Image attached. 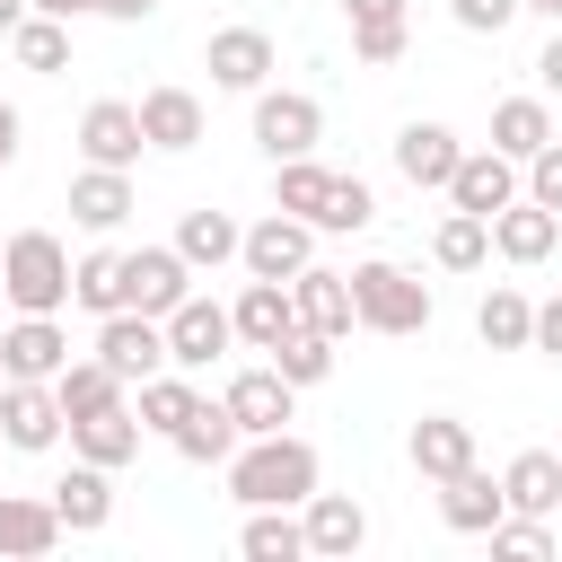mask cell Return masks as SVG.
Instances as JSON below:
<instances>
[{"label": "cell", "instance_id": "1", "mask_svg": "<svg viewBox=\"0 0 562 562\" xmlns=\"http://www.w3.org/2000/svg\"><path fill=\"white\" fill-rule=\"evenodd\" d=\"M220 474H228V501H246V509H299L325 465H316V448H307L299 430H263V439H246Z\"/></svg>", "mask_w": 562, "mask_h": 562}, {"label": "cell", "instance_id": "2", "mask_svg": "<svg viewBox=\"0 0 562 562\" xmlns=\"http://www.w3.org/2000/svg\"><path fill=\"white\" fill-rule=\"evenodd\" d=\"M0 299L18 316H61L70 307V246L53 228H18L0 237Z\"/></svg>", "mask_w": 562, "mask_h": 562}, {"label": "cell", "instance_id": "3", "mask_svg": "<svg viewBox=\"0 0 562 562\" xmlns=\"http://www.w3.org/2000/svg\"><path fill=\"white\" fill-rule=\"evenodd\" d=\"M351 307L369 334H430V281L404 263H351Z\"/></svg>", "mask_w": 562, "mask_h": 562}, {"label": "cell", "instance_id": "4", "mask_svg": "<svg viewBox=\"0 0 562 562\" xmlns=\"http://www.w3.org/2000/svg\"><path fill=\"white\" fill-rule=\"evenodd\" d=\"M325 140V105L307 88H255V149L263 158H307Z\"/></svg>", "mask_w": 562, "mask_h": 562}, {"label": "cell", "instance_id": "5", "mask_svg": "<svg viewBox=\"0 0 562 562\" xmlns=\"http://www.w3.org/2000/svg\"><path fill=\"white\" fill-rule=\"evenodd\" d=\"M237 263H246L255 281H299V272L316 263V220H299V211H263V220L246 228Z\"/></svg>", "mask_w": 562, "mask_h": 562}, {"label": "cell", "instance_id": "6", "mask_svg": "<svg viewBox=\"0 0 562 562\" xmlns=\"http://www.w3.org/2000/svg\"><path fill=\"white\" fill-rule=\"evenodd\" d=\"M97 360H105L123 386H140V378L176 369V360H167V325H158V316H140V307H114V316H97Z\"/></svg>", "mask_w": 562, "mask_h": 562}, {"label": "cell", "instance_id": "7", "mask_svg": "<svg viewBox=\"0 0 562 562\" xmlns=\"http://www.w3.org/2000/svg\"><path fill=\"white\" fill-rule=\"evenodd\" d=\"M61 430H70V413H61L53 378H0V439L18 457H44Z\"/></svg>", "mask_w": 562, "mask_h": 562}, {"label": "cell", "instance_id": "8", "mask_svg": "<svg viewBox=\"0 0 562 562\" xmlns=\"http://www.w3.org/2000/svg\"><path fill=\"white\" fill-rule=\"evenodd\" d=\"M272 35L263 26H211V44H202V70H211V88H228V97H255V88H272Z\"/></svg>", "mask_w": 562, "mask_h": 562}, {"label": "cell", "instance_id": "9", "mask_svg": "<svg viewBox=\"0 0 562 562\" xmlns=\"http://www.w3.org/2000/svg\"><path fill=\"white\" fill-rule=\"evenodd\" d=\"M518 193H527V167H518L509 149H465V158H457V176H448V202H457V211H474V220H501Z\"/></svg>", "mask_w": 562, "mask_h": 562}, {"label": "cell", "instance_id": "10", "mask_svg": "<svg viewBox=\"0 0 562 562\" xmlns=\"http://www.w3.org/2000/svg\"><path fill=\"white\" fill-rule=\"evenodd\" d=\"M184 299H193V263L176 255V237H167V246H132V255H123V307L167 316V307H184Z\"/></svg>", "mask_w": 562, "mask_h": 562}, {"label": "cell", "instance_id": "11", "mask_svg": "<svg viewBox=\"0 0 562 562\" xmlns=\"http://www.w3.org/2000/svg\"><path fill=\"white\" fill-rule=\"evenodd\" d=\"M158 325H167V360H176V369H211V360L237 342V316H228L220 299H202V290H193L184 307H167Z\"/></svg>", "mask_w": 562, "mask_h": 562}, {"label": "cell", "instance_id": "12", "mask_svg": "<svg viewBox=\"0 0 562 562\" xmlns=\"http://www.w3.org/2000/svg\"><path fill=\"white\" fill-rule=\"evenodd\" d=\"M140 149H149V132H140V105L132 97H97L79 114V158L88 167H140Z\"/></svg>", "mask_w": 562, "mask_h": 562}, {"label": "cell", "instance_id": "13", "mask_svg": "<svg viewBox=\"0 0 562 562\" xmlns=\"http://www.w3.org/2000/svg\"><path fill=\"white\" fill-rule=\"evenodd\" d=\"M220 395H228V413H237V430H246V439H263V430H290V413H299V386H290L272 360L237 369Z\"/></svg>", "mask_w": 562, "mask_h": 562}, {"label": "cell", "instance_id": "14", "mask_svg": "<svg viewBox=\"0 0 562 562\" xmlns=\"http://www.w3.org/2000/svg\"><path fill=\"white\" fill-rule=\"evenodd\" d=\"M457 158H465V140L448 132V123H404L395 132V176L413 184V193H448V176H457Z\"/></svg>", "mask_w": 562, "mask_h": 562}, {"label": "cell", "instance_id": "15", "mask_svg": "<svg viewBox=\"0 0 562 562\" xmlns=\"http://www.w3.org/2000/svg\"><path fill=\"white\" fill-rule=\"evenodd\" d=\"M439 518H448V536H492L509 518V483L483 474V465H465V474L439 483Z\"/></svg>", "mask_w": 562, "mask_h": 562}, {"label": "cell", "instance_id": "16", "mask_svg": "<svg viewBox=\"0 0 562 562\" xmlns=\"http://www.w3.org/2000/svg\"><path fill=\"white\" fill-rule=\"evenodd\" d=\"M61 536H70V527H61L53 492H0V553H9V562H44Z\"/></svg>", "mask_w": 562, "mask_h": 562}, {"label": "cell", "instance_id": "17", "mask_svg": "<svg viewBox=\"0 0 562 562\" xmlns=\"http://www.w3.org/2000/svg\"><path fill=\"white\" fill-rule=\"evenodd\" d=\"M132 211H140V193H132V167H79V176H70V220H79V228L114 237Z\"/></svg>", "mask_w": 562, "mask_h": 562}, {"label": "cell", "instance_id": "18", "mask_svg": "<svg viewBox=\"0 0 562 562\" xmlns=\"http://www.w3.org/2000/svg\"><path fill=\"white\" fill-rule=\"evenodd\" d=\"M553 246H562V211H544L536 193H518V202L492 220V255H501V263H553Z\"/></svg>", "mask_w": 562, "mask_h": 562}, {"label": "cell", "instance_id": "19", "mask_svg": "<svg viewBox=\"0 0 562 562\" xmlns=\"http://www.w3.org/2000/svg\"><path fill=\"white\" fill-rule=\"evenodd\" d=\"M228 316H237V342H246V351H272V342L299 334V299H290V281H255V272H246V290H237Z\"/></svg>", "mask_w": 562, "mask_h": 562}, {"label": "cell", "instance_id": "20", "mask_svg": "<svg viewBox=\"0 0 562 562\" xmlns=\"http://www.w3.org/2000/svg\"><path fill=\"white\" fill-rule=\"evenodd\" d=\"M404 457H413L422 483H448V474L474 465V422H457V413H422L413 439H404Z\"/></svg>", "mask_w": 562, "mask_h": 562}, {"label": "cell", "instance_id": "21", "mask_svg": "<svg viewBox=\"0 0 562 562\" xmlns=\"http://www.w3.org/2000/svg\"><path fill=\"white\" fill-rule=\"evenodd\" d=\"M299 518H307V553H325V562H351L369 544V509L351 492H307Z\"/></svg>", "mask_w": 562, "mask_h": 562}, {"label": "cell", "instance_id": "22", "mask_svg": "<svg viewBox=\"0 0 562 562\" xmlns=\"http://www.w3.org/2000/svg\"><path fill=\"white\" fill-rule=\"evenodd\" d=\"M70 369V334L53 316H18L0 334V378H61Z\"/></svg>", "mask_w": 562, "mask_h": 562}, {"label": "cell", "instance_id": "23", "mask_svg": "<svg viewBox=\"0 0 562 562\" xmlns=\"http://www.w3.org/2000/svg\"><path fill=\"white\" fill-rule=\"evenodd\" d=\"M184 465H228L237 448H246V430H237V413H228V395H202L184 422H176V439H167Z\"/></svg>", "mask_w": 562, "mask_h": 562}, {"label": "cell", "instance_id": "24", "mask_svg": "<svg viewBox=\"0 0 562 562\" xmlns=\"http://www.w3.org/2000/svg\"><path fill=\"white\" fill-rule=\"evenodd\" d=\"M53 509H61V527H70V536H97V527L114 518V465L70 457V474L53 483Z\"/></svg>", "mask_w": 562, "mask_h": 562}, {"label": "cell", "instance_id": "25", "mask_svg": "<svg viewBox=\"0 0 562 562\" xmlns=\"http://www.w3.org/2000/svg\"><path fill=\"white\" fill-rule=\"evenodd\" d=\"M290 299H299V325H316V334H351L360 325V307H351V272H325V263H307L299 281H290Z\"/></svg>", "mask_w": 562, "mask_h": 562}, {"label": "cell", "instance_id": "26", "mask_svg": "<svg viewBox=\"0 0 562 562\" xmlns=\"http://www.w3.org/2000/svg\"><path fill=\"white\" fill-rule=\"evenodd\" d=\"M474 334H483V351H536V299L492 281L483 307H474Z\"/></svg>", "mask_w": 562, "mask_h": 562}, {"label": "cell", "instance_id": "27", "mask_svg": "<svg viewBox=\"0 0 562 562\" xmlns=\"http://www.w3.org/2000/svg\"><path fill=\"white\" fill-rule=\"evenodd\" d=\"M70 457H88V465H132V457H140V413H132V404H105V413L70 422Z\"/></svg>", "mask_w": 562, "mask_h": 562}, {"label": "cell", "instance_id": "28", "mask_svg": "<svg viewBox=\"0 0 562 562\" xmlns=\"http://www.w3.org/2000/svg\"><path fill=\"white\" fill-rule=\"evenodd\" d=\"M501 483H509V509L553 518V509H562V448H518V457L501 465Z\"/></svg>", "mask_w": 562, "mask_h": 562}, {"label": "cell", "instance_id": "29", "mask_svg": "<svg viewBox=\"0 0 562 562\" xmlns=\"http://www.w3.org/2000/svg\"><path fill=\"white\" fill-rule=\"evenodd\" d=\"M140 132H149V149H193L202 140V97L193 88H140Z\"/></svg>", "mask_w": 562, "mask_h": 562}, {"label": "cell", "instance_id": "30", "mask_svg": "<svg viewBox=\"0 0 562 562\" xmlns=\"http://www.w3.org/2000/svg\"><path fill=\"white\" fill-rule=\"evenodd\" d=\"M237 246H246V228H237L228 211H211V202L176 220V255H184L193 272H220V263H237Z\"/></svg>", "mask_w": 562, "mask_h": 562}, {"label": "cell", "instance_id": "31", "mask_svg": "<svg viewBox=\"0 0 562 562\" xmlns=\"http://www.w3.org/2000/svg\"><path fill=\"white\" fill-rule=\"evenodd\" d=\"M544 140H553V105H544V97H501V105H492V149H509V158L527 167Z\"/></svg>", "mask_w": 562, "mask_h": 562}, {"label": "cell", "instance_id": "32", "mask_svg": "<svg viewBox=\"0 0 562 562\" xmlns=\"http://www.w3.org/2000/svg\"><path fill=\"white\" fill-rule=\"evenodd\" d=\"M430 263H439V272H483V263H492V220H474V211L448 202V220L430 228Z\"/></svg>", "mask_w": 562, "mask_h": 562}, {"label": "cell", "instance_id": "33", "mask_svg": "<svg viewBox=\"0 0 562 562\" xmlns=\"http://www.w3.org/2000/svg\"><path fill=\"white\" fill-rule=\"evenodd\" d=\"M53 395H61V413H70V422H88V413H105V404H132V386H123L97 351H88V360H70V369L53 378Z\"/></svg>", "mask_w": 562, "mask_h": 562}, {"label": "cell", "instance_id": "34", "mask_svg": "<svg viewBox=\"0 0 562 562\" xmlns=\"http://www.w3.org/2000/svg\"><path fill=\"white\" fill-rule=\"evenodd\" d=\"M193 404H202V395H193V369H158V378L132 386V413H140V430H158V439H176V422H184Z\"/></svg>", "mask_w": 562, "mask_h": 562}, {"label": "cell", "instance_id": "35", "mask_svg": "<svg viewBox=\"0 0 562 562\" xmlns=\"http://www.w3.org/2000/svg\"><path fill=\"white\" fill-rule=\"evenodd\" d=\"M237 553H246V562H299V553H307V518H299V509H246Z\"/></svg>", "mask_w": 562, "mask_h": 562}, {"label": "cell", "instance_id": "36", "mask_svg": "<svg viewBox=\"0 0 562 562\" xmlns=\"http://www.w3.org/2000/svg\"><path fill=\"white\" fill-rule=\"evenodd\" d=\"M9 53H18V70H70V18H44V9H26L18 26H9Z\"/></svg>", "mask_w": 562, "mask_h": 562}, {"label": "cell", "instance_id": "37", "mask_svg": "<svg viewBox=\"0 0 562 562\" xmlns=\"http://www.w3.org/2000/svg\"><path fill=\"white\" fill-rule=\"evenodd\" d=\"M325 193H334V167H316V149H307V158H272V211L316 220V211H325ZM316 237H325V228H316Z\"/></svg>", "mask_w": 562, "mask_h": 562}, {"label": "cell", "instance_id": "38", "mask_svg": "<svg viewBox=\"0 0 562 562\" xmlns=\"http://www.w3.org/2000/svg\"><path fill=\"white\" fill-rule=\"evenodd\" d=\"M70 307H88V316H114L123 307V255L114 246H88L70 263Z\"/></svg>", "mask_w": 562, "mask_h": 562}, {"label": "cell", "instance_id": "39", "mask_svg": "<svg viewBox=\"0 0 562 562\" xmlns=\"http://www.w3.org/2000/svg\"><path fill=\"white\" fill-rule=\"evenodd\" d=\"M263 360H272V369H281L290 386H325V378H334V334L299 325V334H290V342H272Z\"/></svg>", "mask_w": 562, "mask_h": 562}, {"label": "cell", "instance_id": "40", "mask_svg": "<svg viewBox=\"0 0 562 562\" xmlns=\"http://www.w3.org/2000/svg\"><path fill=\"white\" fill-rule=\"evenodd\" d=\"M404 44H413V18H404V9H395V18H351V61L386 70V61H404Z\"/></svg>", "mask_w": 562, "mask_h": 562}, {"label": "cell", "instance_id": "41", "mask_svg": "<svg viewBox=\"0 0 562 562\" xmlns=\"http://www.w3.org/2000/svg\"><path fill=\"white\" fill-rule=\"evenodd\" d=\"M369 220H378V193H369L360 176H334V193H325L316 228H325V237H351V228H369Z\"/></svg>", "mask_w": 562, "mask_h": 562}, {"label": "cell", "instance_id": "42", "mask_svg": "<svg viewBox=\"0 0 562 562\" xmlns=\"http://www.w3.org/2000/svg\"><path fill=\"white\" fill-rule=\"evenodd\" d=\"M492 553H509V562H544V553H553V527L527 518V509H509V518L492 527Z\"/></svg>", "mask_w": 562, "mask_h": 562}, {"label": "cell", "instance_id": "43", "mask_svg": "<svg viewBox=\"0 0 562 562\" xmlns=\"http://www.w3.org/2000/svg\"><path fill=\"white\" fill-rule=\"evenodd\" d=\"M518 9H527V0H448V18H457L465 35H501Z\"/></svg>", "mask_w": 562, "mask_h": 562}, {"label": "cell", "instance_id": "44", "mask_svg": "<svg viewBox=\"0 0 562 562\" xmlns=\"http://www.w3.org/2000/svg\"><path fill=\"white\" fill-rule=\"evenodd\" d=\"M527 193H536L544 211H562V140H544V149L527 158Z\"/></svg>", "mask_w": 562, "mask_h": 562}, {"label": "cell", "instance_id": "45", "mask_svg": "<svg viewBox=\"0 0 562 562\" xmlns=\"http://www.w3.org/2000/svg\"><path fill=\"white\" fill-rule=\"evenodd\" d=\"M536 351H553V360H562V299H544V307H536Z\"/></svg>", "mask_w": 562, "mask_h": 562}, {"label": "cell", "instance_id": "46", "mask_svg": "<svg viewBox=\"0 0 562 562\" xmlns=\"http://www.w3.org/2000/svg\"><path fill=\"white\" fill-rule=\"evenodd\" d=\"M536 79H544V97H562V26L544 35V53H536Z\"/></svg>", "mask_w": 562, "mask_h": 562}, {"label": "cell", "instance_id": "47", "mask_svg": "<svg viewBox=\"0 0 562 562\" xmlns=\"http://www.w3.org/2000/svg\"><path fill=\"white\" fill-rule=\"evenodd\" d=\"M18 132H26V123H18V105H0V167L18 158Z\"/></svg>", "mask_w": 562, "mask_h": 562}, {"label": "cell", "instance_id": "48", "mask_svg": "<svg viewBox=\"0 0 562 562\" xmlns=\"http://www.w3.org/2000/svg\"><path fill=\"white\" fill-rule=\"evenodd\" d=\"M149 9H158V0H105V9H97V18H123V26H140V18H149Z\"/></svg>", "mask_w": 562, "mask_h": 562}, {"label": "cell", "instance_id": "49", "mask_svg": "<svg viewBox=\"0 0 562 562\" xmlns=\"http://www.w3.org/2000/svg\"><path fill=\"white\" fill-rule=\"evenodd\" d=\"M35 9H44V18H97L105 0H35Z\"/></svg>", "mask_w": 562, "mask_h": 562}, {"label": "cell", "instance_id": "50", "mask_svg": "<svg viewBox=\"0 0 562 562\" xmlns=\"http://www.w3.org/2000/svg\"><path fill=\"white\" fill-rule=\"evenodd\" d=\"M404 0H342V18H395Z\"/></svg>", "mask_w": 562, "mask_h": 562}, {"label": "cell", "instance_id": "51", "mask_svg": "<svg viewBox=\"0 0 562 562\" xmlns=\"http://www.w3.org/2000/svg\"><path fill=\"white\" fill-rule=\"evenodd\" d=\"M26 9H35V0H0V35H9V26L26 18Z\"/></svg>", "mask_w": 562, "mask_h": 562}, {"label": "cell", "instance_id": "52", "mask_svg": "<svg viewBox=\"0 0 562 562\" xmlns=\"http://www.w3.org/2000/svg\"><path fill=\"white\" fill-rule=\"evenodd\" d=\"M527 9H536V18H562V0H527Z\"/></svg>", "mask_w": 562, "mask_h": 562}, {"label": "cell", "instance_id": "53", "mask_svg": "<svg viewBox=\"0 0 562 562\" xmlns=\"http://www.w3.org/2000/svg\"><path fill=\"white\" fill-rule=\"evenodd\" d=\"M0 448H9V439H0Z\"/></svg>", "mask_w": 562, "mask_h": 562}]
</instances>
